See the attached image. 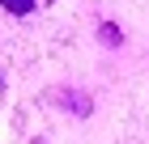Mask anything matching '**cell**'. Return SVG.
I'll return each instance as SVG.
<instances>
[{
  "label": "cell",
  "mask_w": 149,
  "mask_h": 144,
  "mask_svg": "<svg viewBox=\"0 0 149 144\" xmlns=\"http://www.w3.org/2000/svg\"><path fill=\"white\" fill-rule=\"evenodd\" d=\"M0 4H4V9H9V13H17V17L34 9V0H0Z\"/></svg>",
  "instance_id": "obj_1"
}]
</instances>
